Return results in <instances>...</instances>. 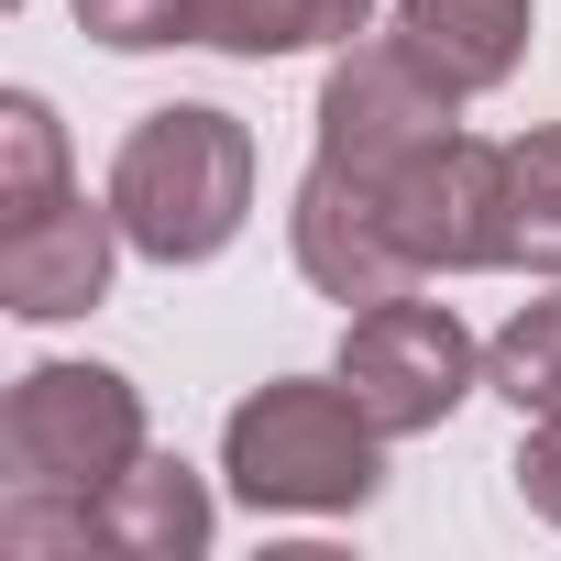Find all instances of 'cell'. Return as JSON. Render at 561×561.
<instances>
[{"label": "cell", "instance_id": "9a60e30c", "mask_svg": "<svg viewBox=\"0 0 561 561\" xmlns=\"http://www.w3.org/2000/svg\"><path fill=\"white\" fill-rule=\"evenodd\" d=\"M517 495H528V506H539V517L561 528V408H550V419L528 430V451H517Z\"/></svg>", "mask_w": 561, "mask_h": 561}, {"label": "cell", "instance_id": "5b68a950", "mask_svg": "<svg viewBox=\"0 0 561 561\" xmlns=\"http://www.w3.org/2000/svg\"><path fill=\"white\" fill-rule=\"evenodd\" d=\"M440 133H462V89H440L408 56V34H353L331 56V78H320V165L375 187Z\"/></svg>", "mask_w": 561, "mask_h": 561}, {"label": "cell", "instance_id": "7a4b0ae2", "mask_svg": "<svg viewBox=\"0 0 561 561\" xmlns=\"http://www.w3.org/2000/svg\"><path fill=\"white\" fill-rule=\"evenodd\" d=\"M111 209H122V242L154 253V264L231 253V231L253 220V133L209 100L144 111L111 154Z\"/></svg>", "mask_w": 561, "mask_h": 561}, {"label": "cell", "instance_id": "4fadbf2b", "mask_svg": "<svg viewBox=\"0 0 561 561\" xmlns=\"http://www.w3.org/2000/svg\"><path fill=\"white\" fill-rule=\"evenodd\" d=\"M506 264L561 275V133L506 144Z\"/></svg>", "mask_w": 561, "mask_h": 561}, {"label": "cell", "instance_id": "5bb4252c", "mask_svg": "<svg viewBox=\"0 0 561 561\" xmlns=\"http://www.w3.org/2000/svg\"><path fill=\"white\" fill-rule=\"evenodd\" d=\"M78 34H100L111 56H154V45H198V0H78Z\"/></svg>", "mask_w": 561, "mask_h": 561}, {"label": "cell", "instance_id": "3957f363", "mask_svg": "<svg viewBox=\"0 0 561 561\" xmlns=\"http://www.w3.org/2000/svg\"><path fill=\"white\" fill-rule=\"evenodd\" d=\"M144 386L111 364H34L12 375V408H0V462H12V495H67L89 506L100 484H122L144 462Z\"/></svg>", "mask_w": 561, "mask_h": 561}, {"label": "cell", "instance_id": "52a82bcc", "mask_svg": "<svg viewBox=\"0 0 561 561\" xmlns=\"http://www.w3.org/2000/svg\"><path fill=\"white\" fill-rule=\"evenodd\" d=\"M287 242H298V275H309L320 298H342V309H375V298H408V287H430V275L408 264V242L386 231V198H375L364 176L320 165V154H309V176H298Z\"/></svg>", "mask_w": 561, "mask_h": 561}, {"label": "cell", "instance_id": "6da1fadb", "mask_svg": "<svg viewBox=\"0 0 561 561\" xmlns=\"http://www.w3.org/2000/svg\"><path fill=\"white\" fill-rule=\"evenodd\" d=\"M220 473L253 517H353L386 484V430L353 408L342 375H275L231 408Z\"/></svg>", "mask_w": 561, "mask_h": 561}, {"label": "cell", "instance_id": "30bf717a", "mask_svg": "<svg viewBox=\"0 0 561 561\" xmlns=\"http://www.w3.org/2000/svg\"><path fill=\"white\" fill-rule=\"evenodd\" d=\"M375 23V0H198V45L209 56H242V67H264V56H342L353 34Z\"/></svg>", "mask_w": 561, "mask_h": 561}, {"label": "cell", "instance_id": "ba28073f", "mask_svg": "<svg viewBox=\"0 0 561 561\" xmlns=\"http://www.w3.org/2000/svg\"><path fill=\"white\" fill-rule=\"evenodd\" d=\"M111 253H122V209L100 198H56L34 220H0V309L12 320H89L111 298Z\"/></svg>", "mask_w": 561, "mask_h": 561}, {"label": "cell", "instance_id": "277c9868", "mask_svg": "<svg viewBox=\"0 0 561 561\" xmlns=\"http://www.w3.org/2000/svg\"><path fill=\"white\" fill-rule=\"evenodd\" d=\"M342 386L353 408L386 430V440H419L440 430L473 386H484V342L440 309V298H375V309H342Z\"/></svg>", "mask_w": 561, "mask_h": 561}, {"label": "cell", "instance_id": "8992f818", "mask_svg": "<svg viewBox=\"0 0 561 561\" xmlns=\"http://www.w3.org/2000/svg\"><path fill=\"white\" fill-rule=\"evenodd\" d=\"M375 198H386V231L408 242L419 275H484V264H506V144L440 133L397 176H375Z\"/></svg>", "mask_w": 561, "mask_h": 561}, {"label": "cell", "instance_id": "9c48e42d", "mask_svg": "<svg viewBox=\"0 0 561 561\" xmlns=\"http://www.w3.org/2000/svg\"><path fill=\"white\" fill-rule=\"evenodd\" d=\"M528 12L539 0H397V34L440 89L484 100V89H506L528 67Z\"/></svg>", "mask_w": 561, "mask_h": 561}, {"label": "cell", "instance_id": "8fae6325", "mask_svg": "<svg viewBox=\"0 0 561 561\" xmlns=\"http://www.w3.org/2000/svg\"><path fill=\"white\" fill-rule=\"evenodd\" d=\"M56 198H67V133L34 89H12L0 100V220H34Z\"/></svg>", "mask_w": 561, "mask_h": 561}, {"label": "cell", "instance_id": "7c38bea8", "mask_svg": "<svg viewBox=\"0 0 561 561\" xmlns=\"http://www.w3.org/2000/svg\"><path fill=\"white\" fill-rule=\"evenodd\" d=\"M484 386H495L517 419H550V408H561V287L528 298V309L484 342Z\"/></svg>", "mask_w": 561, "mask_h": 561}]
</instances>
